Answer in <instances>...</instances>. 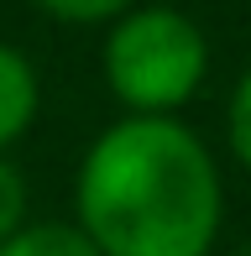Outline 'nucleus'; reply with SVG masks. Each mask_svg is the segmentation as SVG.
I'll use <instances>...</instances> for the list:
<instances>
[{
	"label": "nucleus",
	"mask_w": 251,
	"mask_h": 256,
	"mask_svg": "<svg viewBox=\"0 0 251 256\" xmlns=\"http://www.w3.org/2000/svg\"><path fill=\"white\" fill-rule=\"evenodd\" d=\"M100 74L126 115H178L210 78V37L178 0H142L105 26Z\"/></svg>",
	"instance_id": "f03ea898"
},
{
	"label": "nucleus",
	"mask_w": 251,
	"mask_h": 256,
	"mask_svg": "<svg viewBox=\"0 0 251 256\" xmlns=\"http://www.w3.org/2000/svg\"><path fill=\"white\" fill-rule=\"evenodd\" d=\"M32 6L58 26H110L116 16H126L142 0H32Z\"/></svg>",
	"instance_id": "423d86ee"
},
{
	"label": "nucleus",
	"mask_w": 251,
	"mask_h": 256,
	"mask_svg": "<svg viewBox=\"0 0 251 256\" xmlns=\"http://www.w3.org/2000/svg\"><path fill=\"white\" fill-rule=\"evenodd\" d=\"M225 146H230L236 168L251 172V63L236 74L230 100H225Z\"/></svg>",
	"instance_id": "39448f33"
},
{
	"label": "nucleus",
	"mask_w": 251,
	"mask_h": 256,
	"mask_svg": "<svg viewBox=\"0 0 251 256\" xmlns=\"http://www.w3.org/2000/svg\"><path fill=\"white\" fill-rule=\"evenodd\" d=\"M0 256H100V251L74 220H26L10 240H0Z\"/></svg>",
	"instance_id": "20e7f679"
},
{
	"label": "nucleus",
	"mask_w": 251,
	"mask_h": 256,
	"mask_svg": "<svg viewBox=\"0 0 251 256\" xmlns=\"http://www.w3.org/2000/svg\"><path fill=\"white\" fill-rule=\"evenodd\" d=\"M74 225L100 256H210L225 178L210 142L178 115H120L84 146Z\"/></svg>",
	"instance_id": "f257e3e1"
},
{
	"label": "nucleus",
	"mask_w": 251,
	"mask_h": 256,
	"mask_svg": "<svg viewBox=\"0 0 251 256\" xmlns=\"http://www.w3.org/2000/svg\"><path fill=\"white\" fill-rule=\"evenodd\" d=\"M26 209H32L26 172L10 162V152H0V240H10L21 225H26Z\"/></svg>",
	"instance_id": "0eeeda50"
},
{
	"label": "nucleus",
	"mask_w": 251,
	"mask_h": 256,
	"mask_svg": "<svg viewBox=\"0 0 251 256\" xmlns=\"http://www.w3.org/2000/svg\"><path fill=\"white\" fill-rule=\"evenodd\" d=\"M42 115V74L16 42H0V152L21 142Z\"/></svg>",
	"instance_id": "7ed1b4c3"
},
{
	"label": "nucleus",
	"mask_w": 251,
	"mask_h": 256,
	"mask_svg": "<svg viewBox=\"0 0 251 256\" xmlns=\"http://www.w3.org/2000/svg\"><path fill=\"white\" fill-rule=\"evenodd\" d=\"M236 256H251V240H246V246H241V251H236Z\"/></svg>",
	"instance_id": "6e6552de"
}]
</instances>
